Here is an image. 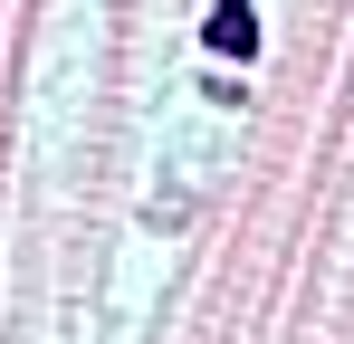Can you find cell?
<instances>
[{
  "instance_id": "1",
  "label": "cell",
  "mask_w": 354,
  "mask_h": 344,
  "mask_svg": "<svg viewBox=\"0 0 354 344\" xmlns=\"http://www.w3.org/2000/svg\"><path fill=\"white\" fill-rule=\"evenodd\" d=\"M201 48H211V57H259V10H249V0H211Z\"/></svg>"
}]
</instances>
